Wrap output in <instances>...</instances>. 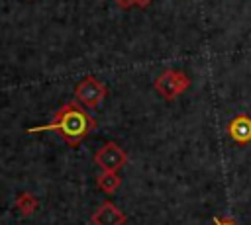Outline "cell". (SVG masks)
I'll use <instances>...</instances> for the list:
<instances>
[{"instance_id": "cell-1", "label": "cell", "mask_w": 251, "mask_h": 225, "mask_svg": "<svg viewBox=\"0 0 251 225\" xmlns=\"http://www.w3.org/2000/svg\"><path fill=\"white\" fill-rule=\"evenodd\" d=\"M96 127L94 119L90 115H86V112H82L76 104H65L53 117L51 123L47 125H39V127H31L29 131H47V129H57L61 131V135L67 139V143L71 145H78L82 141L84 135H88L92 129Z\"/></svg>"}, {"instance_id": "cell-2", "label": "cell", "mask_w": 251, "mask_h": 225, "mask_svg": "<svg viewBox=\"0 0 251 225\" xmlns=\"http://www.w3.org/2000/svg\"><path fill=\"white\" fill-rule=\"evenodd\" d=\"M190 86V80L184 72L180 70H165L163 74L157 76L155 80V90L165 98V100H175L180 96L186 88Z\"/></svg>"}, {"instance_id": "cell-3", "label": "cell", "mask_w": 251, "mask_h": 225, "mask_svg": "<svg viewBox=\"0 0 251 225\" xmlns=\"http://www.w3.org/2000/svg\"><path fill=\"white\" fill-rule=\"evenodd\" d=\"M126 160H127V155H126V151L120 147V145H116V143H106V145H102L98 151H96V155H94V162L104 170V172H116V170H120L124 164H126Z\"/></svg>"}, {"instance_id": "cell-4", "label": "cell", "mask_w": 251, "mask_h": 225, "mask_svg": "<svg viewBox=\"0 0 251 225\" xmlns=\"http://www.w3.org/2000/svg\"><path fill=\"white\" fill-rule=\"evenodd\" d=\"M75 94L78 98L80 104L88 106V108H98L106 96V88L104 84H100L94 76H86L84 80H80V84L75 88Z\"/></svg>"}, {"instance_id": "cell-5", "label": "cell", "mask_w": 251, "mask_h": 225, "mask_svg": "<svg viewBox=\"0 0 251 225\" xmlns=\"http://www.w3.org/2000/svg\"><path fill=\"white\" fill-rule=\"evenodd\" d=\"M92 223L94 225H124L126 213L118 209L112 202H106L92 213Z\"/></svg>"}, {"instance_id": "cell-6", "label": "cell", "mask_w": 251, "mask_h": 225, "mask_svg": "<svg viewBox=\"0 0 251 225\" xmlns=\"http://www.w3.org/2000/svg\"><path fill=\"white\" fill-rule=\"evenodd\" d=\"M227 131L233 141L237 143H249L251 141V117L249 115H237L229 121Z\"/></svg>"}, {"instance_id": "cell-7", "label": "cell", "mask_w": 251, "mask_h": 225, "mask_svg": "<svg viewBox=\"0 0 251 225\" xmlns=\"http://www.w3.org/2000/svg\"><path fill=\"white\" fill-rule=\"evenodd\" d=\"M96 184H98V188H100L102 192L114 194V192L118 190V186L122 184V180H120V176H118L116 172H102V174L96 178Z\"/></svg>"}, {"instance_id": "cell-8", "label": "cell", "mask_w": 251, "mask_h": 225, "mask_svg": "<svg viewBox=\"0 0 251 225\" xmlns=\"http://www.w3.org/2000/svg\"><path fill=\"white\" fill-rule=\"evenodd\" d=\"M16 205H18V209L24 213V215H31L35 209H37V200L29 194V192H24V194H20L18 196V200H16Z\"/></svg>"}, {"instance_id": "cell-9", "label": "cell", "mask_w": 251, "mask_h": 225, "mask_svg": "<svg viewBox=\"0 0 251 225\" xmlns=\"http://www.w3.org/2000/svg\"><path fill=\"white\" fill-rule=\"evenodd\" d=\"M116 2H118V6H122V8H129V6L135 4V0H116Z\"/></svg>"}, {"instance_id": "cell-10", "label": "cell", "mask_w": 251, "mask_h": 225, "mask_svg": "<svg viewBox=\"0 0 251 225\" xmlns=\"http://www.w3.org/2000/svg\"><path fill=\"white\" fill-rule=\"evenodd\" d=\"M214 223H216V225H235L233 221H229V219H222V217H216Z\"/></svg>"}, {"instance_id": "cell-11", "label": "cell", "mask_w": 251, "mask_h": 225, "mask_svg": "<svg viewBox=\"0 0 251 225\" xmlns=\"http://www.w3.org/2000/svg\"><path fill=\"white\" fill-rule=\"evenodd\" d=\"M149 2H151V0H135V4H139V6H143V8H145Z\"/></svg>"}]
</instances>
